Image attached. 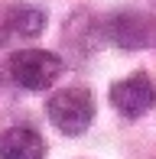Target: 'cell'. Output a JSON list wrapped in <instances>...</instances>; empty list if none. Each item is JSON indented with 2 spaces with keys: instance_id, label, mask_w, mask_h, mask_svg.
Wrapping results in <instances>:
<instances>
[{
  "instance_id": "cell-1",
  "label": "cell",
  "mask_w": 156,
  "mask_h": 159,
  "mask_svg": "<svg viewBox=\"0 0 156 159\" xmlns=\"http://www.w3.org/2000/svg\"><path fill=\"white\" fill-rule=\"evenodd\" d=\"M46 114L65 136H81L94 120V98L88 88H65L55 91L46 104Z\"/></svg>"
},
{
  "instance_id": "cell-2",
  "label": "cell",
  "mask_w": 156,
  "mask_h": 159,
  "mask_svg": "<svg viewBox=\"0 0 156 159\" xmlns=\"http://www.w3.org/2000/svg\"><path fill=\"white\" fill-rule=\"evenodd\" d=\"M62 59L46 49H20L10 55V78L26 91H46L59 81Z\"/></svg>"
},
{
  "instance_id": "cell-3",
  "label": "cell",
  "mask_w": 156,
  "mask_h": 159,
  "mask_svg": "<svg viewBox=\"0 0 156 159\" xmlns=\"http://www.w3.org/2000/svg\"><path fill=\"white\" fill-rule=\"evenodd\" d=\"M104 36L117 49L130 52V49H143L153 42V23H150V16H143L137 10H117L104 20Z\"/></svg>"
},
{
  "instance_id": "cell-4",
  "label": "cell",
  "mask_w": 156,
  "mask_h": 159,
  "mask_svg": "<svg viewBox=\"0 0 156 159\" xmlns=\"http://www.w3.org/2000/svg\"><path fill=\"white\" fill-rule=\"evenodd\" d=\"M111 104H114L117 114H124V117H130V120L143 117L156 104V84L150 81V75L133 71L130 78H124V81H117L114 88H111Z\"/></svg>"
},
{
  "instance_id": "cell-5",
  "label": "cell",
  "mask_w": 156,
  "mask_h": 159,
  "mask_svg": "<svg viewBox=\"0 0 156 159\" xmlns=\"http://www.w3.org/2000/svg\"><path fill=\"white\" fill-rule=\"evenodd\" d=\"M0 159H46V140L33 127H7L0 133Z\"/></svg>"
},
{
  "instance_id": "cell-6",
  "label": "cell",
  "mask_w": 156,
  "mask_h": 159,
  "mask_svg": "<svg viewBox=\"0 0 156 159\" xmlns=\"http://www.w3.org/2000/svg\"><path fill=\"white\" fill-rule=\"evenodd\" d=\"M46 30V13L36 10V7H13L10 13L3 16V33L7 36L3 42H13V39H33Z\"/></svg>"
}]
</instances>
